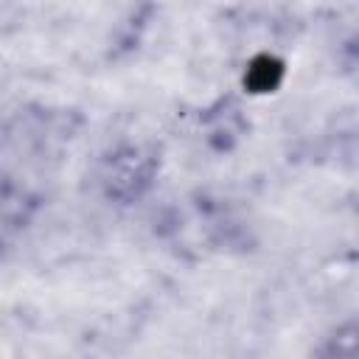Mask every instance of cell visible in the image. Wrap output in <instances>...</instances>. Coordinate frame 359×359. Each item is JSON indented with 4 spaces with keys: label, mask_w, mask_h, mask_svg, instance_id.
Listing matches in <instances>:
<instances>
[{
    "label": "cell",
    "mask_w": 359,
    "mask_h": 359,
    "mask_svg": "<svg viewBox=\"0 0 359 359\" xmlns=\"http://www.w3.org/2000/svg\"><path fill=\"white\" fill-rule=\"evenodd\" d=\"M356 323L348 320L331 331V337L323 342L317 359H359V342H356Z\"/></svg>",
    "instance_id": "4"
},
{
    "label": "cell",
    "mask_w": 359,
    "mask_h": 359,
    "mask_svg": "<svg viewBox=\"0 0 359 359\" xmlns=\"http://www.w3.org/2000/svg\"><path fill=\"white\" fill-rule=\"evenodd\" d=\"M34 213V196L14 180L0 177V250L28 224Z\"/></svg>",
    "instance_id": "2"
},
{
    "label": "cell",
    "mask_w": 359,
    "mask_h": 359,
    "mask_svg": "<svg viewBox=\"0 0 359 359\" xmlns=\"http://www.w3.org/2000/svg\"><path fill=\"white\" fill-rule=\"evenodd\" d=\"M160 174V151L149 143H121L101 157L98 185L107 199L132 205L149 194Z\"/></svg>",
    "instance_id": "1"
},
{
    "label": "cell",
    "mask_w": 359,
    "mask_h": 359,
    "mask_svg": "<svg viewBox=\"0 0 359 359\" xmlns=\"http://www.w3.org/2000/svg\"><path fill=\"white\" fill-rule=\"evenodd\" d=\"M283 76V62H278L275 56L264 53V56H255L244 73V84L252 90V93H269L278 87Z\"/></svg>",
    "instance_id": "3"
}]
</instances>
